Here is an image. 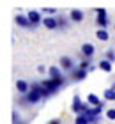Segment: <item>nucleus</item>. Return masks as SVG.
Returning a JSON list of instances; mask_svg holds the SVG:
<instances>
[{
	"label": "nucleus",
	"mask_w": 115,
	"mask_h": 124,
	"mask_svg": "<svg viewBox=\"0 0 115 124\" xmlns=\"http://www.w3.org/2000/svg\"><path fill=\"white\" fill-rule=\"evenodd\" d=\"M44 13H46V14H51V16H53V14L57 13V9H53V7H46V9H44Z\"/></svg>",
	"instance_id": "nucleus-22"
},
{
	"label": "nucleus",
	"mask_w": 115,
	"mask_h": 124,
	"mask_svg": "<svg viewBox=\"0 0 115 124\" xmlns=\"http://www.w3.org/2000/svg\"><path fill=\"white\" fill-rule=\"evenodd\" d=\"M57 21H59V29H64L67 25V18L66 16H57Z\"/></svg>",
	"instance_id": "nucleus-17"
},
{
	"label": "nucleus",
	"mask_w": 115,
	"mask_h": 124,
	"mask_svg": "<svg viewBox=\"0 0 115 124\" xmlns=\"http://www.w3.org/2000/svg\"><path fill=\"white\" fill-rule=\"evenodd\" d=\"M43 25L46 27V29L53 30V29H59V21H57V18H53V16H48V18L43 20Z\"/></svg>",
	"instance_id": "nucleus-7"
},
{
	"label": "nucleus",
	"mask_w": 115,
	"mask_h": 124,
	"mask_svg": "<svg viewBox=\"0 0 115 124\" xmlns=\"http://www.w3.org/2000/svg\"><path fill=\"white\" fill-rule=\"evenodd\" d=\"M96 37L99 39V41H108V39H110V34H108L106 29H99L96 32Z\"/></svg>",
	"instance_id": "nucleus-12"
},
{
	"label": "nucleus",
	"mask_w": 115,
	"mask_h": 124,
	"mask_svg": "<svg viewBox=\"0 0 115 124\" xmlns=\"http://www.w3.org/2000/svg\"><path fill=\"white\" fill-rule=\"evenodd\" d=\"M106 117L110 121H115V108H108L106 110Z\"/></svg>",
	"instance_id": "nucleus-18"
},
{
	"label": "nucleus",
	"mask_w": 115,
	"mask_h": 124,
	"mask_svg": "<svg viewBox=\"0 0 115 124\" xmlns=\"http://www.w3.org/2000/svg\"><path fill=\"white\" fill-rule=\"evenodd\" d=\"M74 124H90V122H89V117L85 114H78L76 119H74Z\"/></svg>",
	"instance_id": "nucleus-14"
},
{
	"label": "nucleus",
	"mask_w": 115,
	"mask_h": 124,
	"mask_svg": "<svg viewBox=\"0 0 115 124\" xmlns=\"http://www.w3.org/2000/svg\"><path fill=\"white\" fill-rule=\"evenodd\" d=\"M48 124H62V122H60V121H59V119H51V121H50V122H48Z\"/></svg>",
	"instance_id": "nucleus-23"
},
{
	"label": "nucleus",
	"mask_w": 115,
	"mask_h": 124,
	"mask_svg": "<svg viewBox=\"0 0 115 124\" xmlns=\"http://www.w3.org/2000/svg\"><path fill=\"white\" fill-rule=\"evenodd\" d=\"M87 101H89V103H90L92 106H97V105H101V103H103V101H101L99 98H97L96 94H89V98H87Z\"/></svg>",
	"instance_id": "nucleus-15"
},
{
	"label": "nucleus",
	"mask_w": 115,
	"mask_h": 124,
	"mask_svg": "<svg viewBox=\"0 0 115 124\" xmlns=\"http://www.w3.org/2000/svg\"><path fill=\"white\" fill-rule=\"evenodd\" d=\"M48 73H50V78H64L62 71L59 69V67H55V66H51L50 69H48Z\"/></svg>",
	"instance_id": "nucleus-13"
},
{
	"label": "nucleus",
	"mask_w": 115,
	"mask_h": 124,
	"mask_svg": "<svg viewBox=\"0 0 115 124\" xmlns=\"http://www.w3.org/2000/svg\"><path fill=\"white\" fill-rule=\"evenodd\" d=\"M60 66H62V69L67 71V73H71L74 69V64H73L71 57H60Z\"/></svg>",
	"instance_id": "nucleus-6"
},
{
	"label": "nucleus",
	"mask_w": 115,
	"mask_h": 124,
	"mask_svg": "<svg viewBox=\"0 0 115 124\" xmlns=\"http://www.w3.org/2000/svg\"><path fill=\"white\" fill-rule=\"evenodd\" d=\"M80 52H82V55L85 59H90L92 55L96 53V48H94V44H90V43H85L83 46H82V50H80Z\"/></svg>",
	"instance_id": "nucleus-5"
},
{
	"label": "nucleus",
	"mask_w": 115,
	"mask_h": 124,
	"mask_svg": "<svg viewBox=\"0 0 115 124\" xmlns=\"http://www.w3.org/2000/svg\"><path fill=\"white\" fill-rule=\"evenodd\" d=\"M13 121H14V124H21V119H20V115H18V110L13 112Z\"/></svg>",
	"instance_id": "nucleus-19"
},
{
	"label": "nucleus",
	"mask_w": 115,
	"mask_h": 124,
	"mask_svg": "<svg viewBox=\"0 0 115 124\" xmlns=\"http://www.w3.org/2000/svg\"><path fill=\"white\" fill-rule=\"evenodd\" d=\"M105 99L106 101H115V89H106L105 91Z\"/></svg>",
	"instance_id": "nucleus-16"
},
{
	"label": "nucleus",
	"mask_w": 115,
	"mask_h": 124,
	"mask_svg": "<svg viewBox=\"0 0 115 124\" xmlns=\"http://www.w3.org/2000/svg\"><path fill=\"white\" fill-rule=\"evenodd\" d=\"M14 21H16L20 27H25V29H34V23L30 21V18H28L27 14H16Z\"/></svg>",
	"instance_id": "nucleus-3"
},
{
	"label": "nucleus",
	"mask_w": 115,
	"mask_h": 124,
	"mask_svg": "<svg viewBox=\"0 0 115 124\" xmlns=\"http://www.w3.org/2000/svg\"><path fill=\"white\" fill-rule=\"evenodd\" d=\"M27 16H28V18H30V21L34 23V27L41 25V23H43V20H44V18H41V14H39L37 11H30V13H28Z\"/></svg>",
	"instance_id": "nucleus-8"
},
{
	"label": "nucleus",
	"mask_w": 115,
	"mask_h": 124,
	"mask_svg": "<svg viewBox=\"0 0 115 124\" xmlns=\"http://www.w3.org/2000/svg\"><path fill=\"white\" fill-rule=\"evenodd\" d=\"M97 67H99L101 71H106V73H110V71H112V60H108V59L101 60L99 64H97Z\"/></svg>",
	"instance_id": "nucleus-11"
},
{
	"label": "nucleus",
	"mask_w": 115,
	"mask_h": 124,
	"mask_svg": "<svg viewBox=\"0 0 115 124\" xmlns=\"http://www.w3.org/2000/svg\"><path fill=\"white\" fill-rule=\"evenodd\" d=\"M96 13H97V20H96V23L99 25V29H108V13H106V9H96Z\"/></svg>",
	"instance_id": "nucleus-2"
},
{
	"label": "nucleus",
	"mask_w": 115,
	"mask_h": 124,
	"mask_svg": "<svg viewBox=\"0 0 115 124\" xmlns=\"http://www.w3.org/2000/svg\"><path fill=\"white\" fill-rule=\"evenodd\" d=\"M85 76H87V69H82V67L73 69L71 75H69V78H71L73 82H82V80H85Z\"/></svg>",
	"instance_id": "nucleus-4"
},
{
	"label": "nucleus",
	"mask_w": 115,
	"mask_h": 124,
	"mask_svg": "<svg viewBox=\"0 0 115 124\" xmlns=\"http://www.w3.org/2000/svg\"><path fill=\"white\" fill-rule=\"evenodd\" d=\"M16 89H18L20 94L25 96V94H28V91H30V85H28L25 80H18V82H16Z\"/></svg>",
	"instance_id": "nucleus-9"
},
{
	"label": "nucleus",
	"mask_w": 115,
	"mask_h": 124,
	"mask_svg": "<svg viewBox=\"0 0 115 124\" xmlns=\"http://www.w3.org/2000/svg\"><path fill=\"white\" fill-rule=\"evenodd\" d=\"M78 67H82V69H87V71H89V59H85L83 62H80Z\"/></svg>",
	"instance_id": "nucleus-21"
},
{
	"label": "nucleus",
	"mask_w": 115,
	"mask_h": 124,
	"mask_svg": "<svg viewBox=\"0 0 115 124\" xmlns=\"http://www.w3.org/2000/svg\"><path fill=\"white\" fill-rule=\"evenodd\" d=\"M90 103H89V101H87V103H83V101L82 99H80V96H74V98H73V112H74V114H85V112H87L89 108H90Z\"/></svg>",
	"instance_id": "nucleus-1"
},
{
	"label": "nucleus",
	"mask_w": 115,
	"mask_h": 124,
	"mask_svg": "<svg viewBox=\"0 0 115 124\" xmlns=\"http://www.w3.org/2000/svg\"><path fill=\"white\" fill-rule=\"evenodd\" d=\"M69 18H71L74 23H80V21L83 20V11H80V9H71V13H69Z\"/></svg>",
	"instance_id": "nucleus-10"
},
{
	"label": "nucleus",
	"mask_w": 115,
	"mask_h": 124,
	"mask_svg": "<svg viewBox=\"0 0 115 124\" xmlns=\"http://www.w3.org/2000/svg\"><path fill=\"white\" fill-rule=\"evenodd\" d=\"M106 59L112 60V62L115 60V52H113V50H108V52H106Z\"/></svg>",
	"instance_id": "nucleus-20"
}]
</instances>
